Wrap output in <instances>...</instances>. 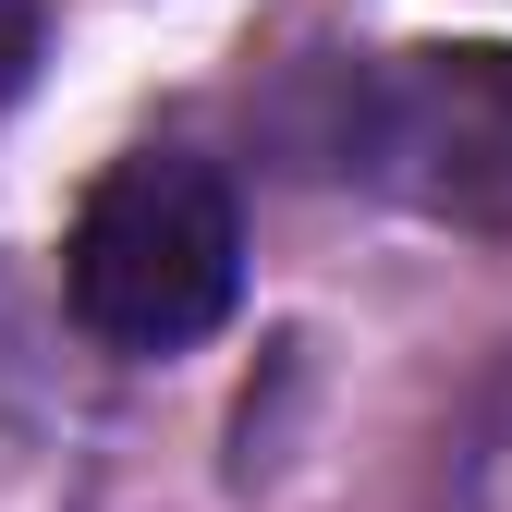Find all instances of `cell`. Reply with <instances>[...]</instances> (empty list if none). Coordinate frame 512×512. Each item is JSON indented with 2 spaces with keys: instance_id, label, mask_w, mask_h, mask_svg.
<instances>
[{
  "instance_id": "cell-1",
  "label": "cell",
  "mask_w": 512,
  "mask_h": 512,
  "mask_svg": "<svg viewBox=\"0 0 512 512\" xmlns=\"http://www.w3.org/2000/svg\"><path fill=\"white\" fill-rule=\"evenodd\" d=\"M61 281H74V317L122 354H183L196 330L232 317L244 281V220L232 183L183 147L110 159L98 196L74 208V244H61Z\"/></svg>"
},
{
  "instance_id": "cell-2",
  "label": "cell",
  "mask_w": 512,
  "mask_h": 512,
  "mask_svg": "<svg viewBox=\"0 0 512 512\" xmlns=\"http://www.w3.org/2000/svg\"><path fill=\"white\" fill-rule=\"evenodd\" d=\"M342 159L452 232H512V49L452 37V49H403L354 86Z\"/></svg>"
},
{
  "instance_id": "cell-3",
  "label": "cell",
  "mask_w": 512,
  "mask_h": 512,
  "mask_svg": "<svg viewBox=\"0 0 512 512\" xmlns=\"http://www.w3.org/2000/svg\"><path fill=\"white\" fill-rule=\"evenodd\" d=\"M25 61H37V0H0V98L25 86Z\"/></svg>"
}]
</instances>
